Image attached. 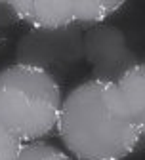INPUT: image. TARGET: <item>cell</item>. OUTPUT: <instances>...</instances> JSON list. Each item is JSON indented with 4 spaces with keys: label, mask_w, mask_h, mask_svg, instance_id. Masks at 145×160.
<instances>
[{
    "label": "cell",
    "mask_w": 145,
    "mask_h": 160,
    "mask_svg": "<svg viewBox=\"0 0 145 160\" xmlns=\"http://www.w3.org/2000/svg\"><path fill=\"white\" fill-rule=\"evenodd\" d=\"M57 135L75 160H126L139 149V132L115 82L88 78L63 97Z\"/></svg>",
    "instance_id": "cell-1"
},
{
    "label": "cell",
    "mask_w": 145,
    "mask_h": 160,
    "mask_svg": "<svg viewBox=\"0 0 145 160\" xmlns=\"http://www.w3.org/2000/svg\"><path fill=\"white\" fill-rule=\"evenodd\" d=\"M63 97L54 72L21 63L0 69V124L21 143L57 132Z\"/></svg>",
    "instance_id": "cell-2"
},
{
    "label": "cell",
    "mask_w": 145,
    "mask_h": 160,
    "mask_svg": "<svg viewBox=\"0 0 145 160\" xmlns=\"http://www.w3.org/2000/svg\"><path fill=\"white\" fill-rule=\"evenodd\" d=\"M124 2L117 0H15L12 8L19 23H25L38 31H57L67 27L88 29L101 25L115 12H118Z\"/></svg>",
    "instance_id": "cell-3"
},
{
    "label": "cell",
    "mask_w": 145,
    "mask_h": 160,
    "mask_svg": "<svg viewBox=\"0 0 145 160\" xmlns=\"http://www.w3.org/2000/svg\"><path fill=\"white\" fill-rule=\"evenodd\" d=\"M84 61V29L67 27L57 31L31 29L15 44V63L44 69L48 72L71 69Z\"/></svg>",
    "instance_id": "cell-4"
},
{
    "label": "cell",
    "mask_w": 145,
    "mask_h": 160,
    "mask_svg": "<svg viewBox=\"0 0 145 160\" xmlns=\"http://www.w3.org/2000/svg\"><path fill=\"white\" fill-rule=\"evenodd\" d=\"M84 61L92 69V78L117 84L141 59L118 27L101 23L84 29Z\"/></svg>",
    "instance_id": "cell-5"
},
{
    "label": "cell",
    "mask_w": 145,
    "mask_h": 160,
    "mask_svg": "<svg viewBox=\"0 0 145 160\" xmlns=\"http://www.w3.org/2000/svg\"><path fill=\"white\" fill-rule=\"evenodd\" d=\"M117 88L132 124L139 135H145V61L132 67L117 82Z\"/></svg>",
    "instance_id": "cell-6"
},
{
    "label": "cell",
    "mask_w": 145,
    "mask_h": 160,
    "mask_svg": "<svg viewBox=\"0 0 145 160\" xmlns=\"http://www.w3.org/2000/svg\"><path fill=\"white\" fill-rule=\"evenodd\" d=\"M17 160H75V158L67 151L48 141H34V143H23Z\"/></svg>",
    "instance_id": "cell-7"
},
{
    "label": "cell",
    "mask_w": 145,
    "mask_h": 160,
    "mask_svg": "<svg viewBox=\"0 0 145 160\" xmlns=\"http://www.w3.org/2000/svg\"><path fill=\"white\" fill-rule=\"evenodd\" d=\"M23 143L0 124V160H17Z\"/></svg>",
    "instance_id": "cell-8"
},
{
    "label": "cell",
    "mask_w": 145,
    "mask_h": 160,
    "mask_svg": "<svg viewBox=\"0 0 145 160\" xmlns=\"http://www.w3.org/2000/svg\"><path fill=\"white\" fill-rule=\"evenodd\" d=\"M15 23H19V21H17L13 8H12V2L0 0V27H12Z\"/></svg>",
    "instance_id": "cell-9"
},
{
    "label": "cell",
    "mask_w": 145,
    "mask_h": 160,
    "mask_svg": "<svg viewBox=\"0 0 145 160\" xmlns=\"http://www.w3.org/2000/svg\"><path fill=\"white\" fill-rule=\"evenodd\" d=\"M143 61H145V57H143Z\"/></svg>",
    "instance_id": "cell-10"
}]
</instances>
